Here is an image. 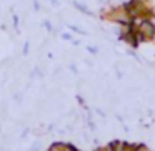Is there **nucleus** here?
Here are the masks:
<instances>
[{
    "label": "nucleus",
    "instance_id": "obj_1",
    "mask_svg": "<svg viewBox=\"0 0 155 151\" xmlns=\"http://www.w3.org/2000/svg\"><path fill=\"white\" fill-rule=\"evenodd\" d=\"M134 25L137 27V30L145 37L147 42H150V40L155 38V24L152 22V18L137 17V18H134Z\"/></svg>",
    "mask_w": 155,
    "mask_h": 151
},
{
    "label": "nucleus",
    "instance_id": "obj_2",
    "mask_svg": "<svg viewBox=\"0 0 155 151\" xmlns=\"http://www.w3.org/2000/svg\"><path fill=\"white\" fill-rule=\"evenodd\" d=\"M72 144H67V143H60V141H57V143H54L50 148H48V151H72Z\"/></svg>",
    "mask_w": 155,
    "mask_h": 151
},
{
    "label": "nucleus",
    "instance_id": "obj_3",
    "mask_svg": "<svg viewBox=\"0 0 155 151\" xmlns=\"http://www.w3.org/2000/svg\"><path fill=\"white\" fill-rule=\"evenodd\" d=\"M107 151H124V141H110Z\"/></svg>",
    "mask_w": 155,
    "mask_h": 151
},
{
    "label": "nucleus",
    "instance_id": "obj_4",
    "mask_svg": "<svg viewBox=\"0 0 155 151\" xmlns=\"http://www.w3.org/2000/svg\"><path fill=\"white\" fill-rule=\"evenodd\" d=\"M134 151H150V149H148L143 143H138V144H135V146H134Z\"/></svg>",
    "mask_w": 155,
    "mask_h": 151
},
{
    "label": "nucleus",
    "instance_id": "obj_5",
    "mask_svg": "<svg viewBox=\"0 0 155 151\" xmlns=\"http://www.w3.org/2000/svg\"><path fill=\"white\" fill-rule=\"evenodd\" d=\"M74 5H75V7H77V8H78V10H82V12H84V14H88V15H90V14H92V12H90V10H87V8H85V7H84V5H82V4H78V2H75V4H74Z\"/></svg>",
    "mask_w": 155,
    "mask_h": 151
},
{
    "label": "nucleus",
    "instance_id": "obj_6",
    "mask_svg": "<svg viewBox=\"0 0 155 151\" xmlns=\"http://www.w3.org/2000/svg\"><path fill=\"white\" fill-rule=\"evenodd\" d=\"M95 151H107V148H97Z\"/></svg>",
    "mask_w": 155,
    "mask_h": 151
},
{
    "label": "nucleus",
    "instance_id": "obj_7",
    "mask_svg": "<svg viewBox=\"0 0 155 151\" xmlns=\"http://www.w3.org/2000/svg\"><path fill=\"white\" fill-rule=\"evenodd\" d=\"M72 151H80V149H77V148H75V146H74V148H72Z\"/></svg>",
    "mask_w": 155,
    "mask_h": 151
}]
</instances>
